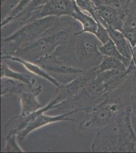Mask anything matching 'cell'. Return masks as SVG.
Returning a JSON list of instances; mask_svg holds the SVG:
<instances>
[{
	"label": "cell",
	"mask_w": 136,
	"mask_h": 153,
	"mask_svg": "<svg viewBox=\"0 0 136 153\" xmlns=\"http://www.w3.org/2000/svg\"><path fill=\"white\" fill-rule=\"evenodd\" d=\"M101 44L93 34L78 32L59 46L54 54L65 64L88 71L98 68L103 59L99 50Z\"/></svg>",
	"instance_id": "6da1fadb"
},
{
	"label": "cell",
	"mask_w": 136,
	"mask_h": 153,
	"mask_svg": "<svg viewBox=\"0 0 136 153\" xmlns=\"http://www.w3.org/2000/svg\"><path fill=\"white\" fill-rule=\"evenodd\" d=\"M131 110L129 106L115 120L97 133L92 151L136 153V135L131 123Z\"/></svg>",
	"instance_id": "7a4b0ae2"
},
{
	"label": "cell",
	"mask_w": 136,
	"mask_h": 153,
	"mask_svg": "<svg viewBox=\"0 0 136 153\" xmlns=\"http://www.w3.org/2000/svg\"><path fill=\"white\" fill-rule=\"evenodd\" d=\"M78 21L60 22L47 32L43 36L28 45L20 48L14 56L36 63L40 59L54 54L57 48L75 33L81 31Z\"/></svg>",
	"instance_id": "3957f363"
},
{
	"label": "cell",
	"mask_w": 136,
	"mask_h": 153,
	"mask_svg": "<svg viewBox=\"0 0 136 153\" xmlns=\"http://www.w3.org/2000/svg\"><path fill=\"white\" fill-rule=\"evenodd\" d=\"M124 106L121 99H110L109 97L89 108L79 126L81 130L103 128L115 120Z\"/></svg>",
	"instance_id": "277c9868"
},
{
	"label": "cell",
	"mask_w": 136,
	"mask_h": 153,
	"mask_svg": "<svg viewBox=\"0 0 136 153\" xmlns=\"http://www.w3.org/2000/svg\"><path fill=\"white\" fill-rule=\"evenodd\" d=\"M60 18L48 16L37 19L23 25L14 33L6 37L7 40L12 42L18 49L31 44L57 25Z\"/></svg>",
	"instance_id": "5b68a950"
},
{
	"label": "cell",
	"mask_w": 136,
	"mask_h": 153,
	"mask_svg": "<svg viewBox=\"0 0 136 153\" xmlns=\"http://www.w3.org/2000/svg\"><path fill=\"white\" fill-rule=\"evenodd\" d=\"M81 111H84V110L82 109H73L72 111L65 114L51 117L44 114L45 112L42 108L25 117L21 115L18 117V129L21 131L17 134L18 140L20 141H23L25 139L26 136L33 131L54 122L62 120L75 121V120L69 118L68 117V116Z\"/></svg>",
	"instance_id": "8992f818"
},
{
	"label": "cell",
	"mask_w": 136,
	"mask_h": 153,
	"mask_svg": "<svg viewBox=\"0 0 136 153\" xmlns=\"http://www.w3.org/2000/svg\"><path fill=\"white\" fill-rule=\"evenodd\" d=\"M37 64L41 66L59 83L66 84L72 82L84 73L79 68L67 65L52 54L39 60Z\"/></svg>",
	"instance_id": "52a82bcc"
},
{
	"label": "cell",
	"mask_w": 136,
	"mask_h": 153,
	"mask_svg": "<svg viewBox=\"0 0 136 153\" xmlns=\"http://www.w3.org/2000/svg\"><path fill=\"white\" fill-rule=\"evenodd\" d=\"M74 11V2L72 0H49L30 13L22 25L48 16L72 17Z\"/></svg>",
	"instance_id": "ba28073f"
},
{
	"label": "cell",
	"mask_w": 136,
	"mask_h": 153,
	"mask_svg": "<svg viewBox=\"0 0 136 153\" xmlns=\"http://www.w3.org/2000/svg\"><path fill=\"white\" fill-rule=\"evenodd\" d=\"M97 13L101 19V23L105 28L109 26L122 31L124 26L126 11L122 8H116L103 4L97 8Z\"/></svg>",
	"instance_id": "9c48e42d"
},
{
	"label": "cell",
	"mask_w": 136,
	"mask_h": 153,
	"mask_svg": "<svg viewBox=\"0 0 136 153\" xmlns=\"http://www.w3.org/2000/svg\"><path fill=\"white\" fill-rule=\"evenodd\" d=\"M41 92L42 86L39 85L34 88L31 87L18 94L21 107V116L25 117L42 108V105L37 98Z\"/></svg>",
	"instance_id": "30bf717a"
},
{
	"label": "cell",
	"mask_w": 136,
	"mask_h": 153,
	"mask_svg": "<svg viewBox=\"0 0 136 153\" xmlns=\"http://www.w3.org/2000/svg\"><path fill=\"white\" fill-rule=\"evenodd\" d=\"M106 29L111 39L113 42L119 52L125 57L132 60L133 58V47L123 33L110 27L108 26Z\"/></svg>",
	"instance_id": "8fae6325"
},
{
	"label": "cell",
	"mask_w": 136,
	"mask_h": 153,
	"mask_svg": "<svg viewBox=\"0 0 136 153\" xmlns=\"http://www.w3.org/2000/svg\"><path fill=\"white\" fill-rule=\"evenodd\" d=\"M72 18L81 24L82 28L81 32H88L96 35L100 23H97L90 14H87L80 9L75 2L74 11Z\"/></svg>",
	"instance_id": "7c38bea8"
},
{
	"label": "cell",
	"mask_w": 136,
	"mask_h": 153,
	"mask_svg": "<svg viewBox=\"0 0 136 153\" xmlns=\"http://www.w3.org/2000/svg\"><path fill=\"white\" fill-rule=\"evenodd\" d=\"M2 59H10L13 61H17L18 62L21 63L29 71L35 74V75L46 79L57 87H59L60 86L59 82L56 79L54 78L51 76H50L45 70H44L43 68H42L41 66H40L37 63L26 61L24 59L14 56H5L2 58Z\"/></svg>",
	"instance_id": "4fadbf2b"
},
{
	"label": "cell",
	"mask_w": 136,
	"mask_h": 153,
	"mask_svg": "<svg viewBox=\"0 0 136 153\" xmlns=\"http://www.w3.org/2000/svg\"><path fill=\"white\" fill-rule=\"evenodd\" d=\"M1 78L14 79L24 83L30 87H33L36 82V80L31 76L14 71L3 64L1 65Z\"/></svg>",
	"instance_id": "5bb4252c"
},
{
	"label": "cell",
	"mask_w": 136,
	"mask_h": 153,
	"mask_svg": "<svg viewBox=\"0 0 136 153\" xmlns=\"http://www.w3.org/2000/svg\"><path fill=\"white\" fill-rule=\"evenodd\" d=\"M29 88L27 84L18 83L12 80L2 81L1 84V94L2 97H9L13 94L18 95L21 92L27 91Z\"/></svg>",
	"instance_id": "9a60e30c"
},
{
	"label": "cell",
	"mask_w": 136,
	"mask_h": 153,
	"mask_svg": "<svg viewBox=\"0 0 136 153\" xmlns=\"http://www.w3.org/2000/svg\"><path fill=\"white\" fill-rule=\"evenodd\" d=\"M99 50L104 56L115 58L121 60L127 68L129 66L132 60L121 55L111 38L106 44L100 45L99 47Z\"/></svg>",
	"instance_id": "2e32d148"
},
{
	"label": "cell",
	"mask_w": 136,
	"mask_h": 153,
	"mask_svg": "<svg viewBox=\"0 0 136 153\" xmlns=\"http://www.w3.org/2000/svg\"><path fill=\"white\" fill-rule=\"evenodd\" d=\"M128 68L124 63L115 58L104 56L103 59L100 65L96 68L99 74L108 70H117L119 71H126Z\"/></svg>",
	"instance_id": "e0dca14e"
},
{
	"label": "cell",
	"mask_w": 136,
	"mask_h": 153,
	"mask_svg": "<svg viewBox=\"0 0 136 153\" xmlns=\"http://www.w3.org/2000/svg\"><path fill=\"white\" fill-rule=\"evenodd\" d=\"M32 0H20L19 3L13 8L12 10L7 15L4 19H3L1 24V27L3 28L8 24L13 23L18 14L26 7Z\"/></svg>",
	"instance_id": "ac0fdd59"
},
{
	"label": "cell",
	"mask_w": 136,
	"mask_h": 153,
	"mask_svg": "<svg viewBox=\"0 0 136 153\" xmlns=\"http://www.w3.org/2000/svg\"><path fill=\"white\" fill-rule=\"evenodd\" d=\"M49 1V0H32V2L29 3L27 6L25 7L24 9L16 16L13 22H19L21 24H22L30 13L39 7L44 5Z\"/></svg>",
	"instance_id": "d6986e66"
},
{
	"label": "cell",
	"mask_w": 136,
	"mask_h": 153,
	"mask_svg": "<svg viewBox=\"0 0 136 153\" xmlns=\"http://www.w3.org/2000/svg\"><path fill=\"white\" fill-rule=\"evenodd\" d=\"M15 137V135L6 137L7 143L4 150L6 152H23V150L16 144Z\"/></svg>",
	"instance_id": "ffe728a7"
},
{
	"label": "cell",
	"mask_w": 136,
	"mask_h": 153,
	"mask_svg": "<svg viewBox=\"0 0 136 153\" xmlns=\"http://www.w3.org/2000/svg\"><path fill=\"white\" fill-rule=\"evenodd\" d=\"M96 36L103 45L106 44L110 39L107 29L101 23L99 24L98 29Z\"/></svg>",
	"instance_id": "44dd1931"
},
{
	"label": "cell",
	"mask_w": 136,
	"mask_h": 153,
	"mask_svg": "<svg viewBox=\"0 0 136 153\" xmlns=\"http://www.w3.org/2000/svg\"><path fill=\"white\" fill-rule=\"evenodd\" d=\"M121 32L129 42L132 47H134L136 45V27L130 29H123Z\"/></svg>",
	"instance_id": "7402d4cb"
},
{
	"label": "cell",
	"mask_w": 136,
	"mask_h": 153,
	"mask_svg": "<svg viewBox=\"0 0 136 153\" xmlns=\"http://www.w3.org/2000/svg\"><path fill=\"white\" fill-rule=\"evenodd\" d=\"M130 76H131L133 82V95L131 102L132 103L136 104V68L132 72Z\"/></svg>",
	"instance_id": "603a6c76"
},
{
	"label": "cell",
	"mask_w": 136,
	"mask_h": 153,
	"mask_svg": "<svg viewBox=\"0 0 136 153\" xmlns=\"http://www.w3.org/2000/svg\"><path fill=\"white\" fill-rule=\"evenodd\" d=\"M131 120L133 130L136 135V104L132 103L131 105Z\"/></svg>",
	"instance_id": "cb8c5ba5"
},
{
	"label": "cell",
	"mask_w": 136,
	"mask_h": 153,
	"mask_svg": "<svg viewBox=\"0 0 136 153\" xmlns=\"http://www.w3.org/2000/svg\"><path fill=\"white\" fill-rule=\"evenodd\" d=\"M102 1L105 5L111 6L116 8L121 7V4L119 0H102Z\"/></svg>",
	"instance_id": "d4e9b609"
},
{
	"label": "cell",
	"mask_w": 136,
	"mask_h": 153,
	"mask_svg": "<svg viewBox=\"0 0 136 153\" xmlns=\"http://www.w3.org/2000/svg\"><path fill=\"white\" fill-rule=\"evenodd\" d=\"M136 65V45L133 48V58L132 59Z\"/></svg>",
	"instance_id": "484cf974"
},
{
	"label": "cell",
	"mask_w": 136,
	"mask_h": 153,
	"mask_svg": "<svg viewBox=\"0 0 136 153\" xmlns=\"http://www.w3.org/2000/svg\"><path fill=\"white\" fill-rule=\"evenodd\" d=\"M132 1V0H124V3L122 6V8L124 9L126 8V7H127L129 5V4L131 3Z\"/></svg>",
	"instance_id": "4316f807"
},
{
	"label": "cell",
	"mask_w": 136,
	"mask_h": 153,
	"mask_svg": "<svg viewBox=\"0 0 136 153\" xmlns=\"http://www.w3.org/2000/svg\"><path fill=\"white\" fill-rule=\"evenodd\" d=\"M93 2H95V3L96 4L97 6L101 5L103 4H104L103 2L102 1V0H93Z\"/></svg>",
	"instance_id": "83f0119b"
},
{
	"label": "cell",
	"mask_w": 136,
	"mask_h": 153,
	"mask_svg": "<svg viewBox=\"0 0 136 153\" xmlns=\"http://www.w3.org/2000/svg\"><path fill=\"white\" fill-rule=\"evenodd\" d=\"M6 1L7 0H1V5H3L4 4Z\"/></svg>",
	"instance_id": "f1b7e54d"
},
{
	"label": "cell",
	"mask_w": 136,
	"mask_h": 153,
	"mask_svg": "<svg viewBox=\"0 0 136 153\" xmlns=\"http://www.w3.org/2000/svg\"><path fill=\"white\" fill-rule=\"evenodd\" d=\"M119 1L121 2V7H122V5H124V0H119Z\"/></svg>",
	"instance_id": "f546056e"
}]
</instances>
